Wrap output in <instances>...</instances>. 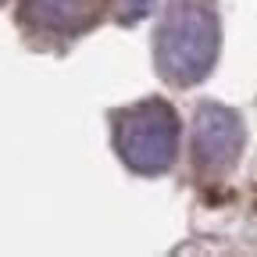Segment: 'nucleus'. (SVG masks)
Returning <instances> with one entry per match:
<instances>
[{"label": "nucleus", "mask_w": 257, "mask_h": 257, "mask_svg": "<svg viewBox=\"0 0 257 257\" xmlns=\"http://www.w3.org/2000/svg\"><path fill=\"white\" fill-rule=\"evenodd\" d=\"M179 143V121L161 100H143L114 118V147L133 172L157 175L172 165Z\"/></svg>", "instance_id": "2"}, {"label": "nucleus", "mask_w": 257, "mask_h": 257, "mask_svg": "<svg viewBox=\"0 0 257 257\" xmlns=\"http://www.w3.org/2000/svg\"><path fill=\"white\" fill-rule=\"evenodd\" d=\"M218 57V18L207 0H179L157 32V64L172 82H197Z\"/></svg>", "instance_id": "1"}, {"label": "nucleus", "mask_w": 257, "mask_h": 257, "mask_svg": "<svg viewBox=\"0 0 257 257\" xmlns=\"http://www.w3.org/2000/svg\"><path fill=\"white\" fill-rule=\"evenodd\" d=\"M93 11H96V0H25V18L57 32L86 25Z\"/></svg>", "instance_id": "4"}, {"label": "nucleus", "mask_w": 257, "mask_h": 257, "mask_svg": "<svg viewBox=\"0 0 257 257\" xmlns=\"http://www.w3.org/2000/svg\"><path fill=\"white\" fill-rule=\"evenodd\" d=\"M150 8V0H121V15H143Z\"/></svg>", "instance_id": "5"}, {"label": "nucleus", "mask_w": 257, "mask_h": 257, "mask_svg": "<svg viewBox=\"0 0 257 257\" xmlns=\"http://www.w3.org/2000/svg\"><path fill=\"white\" fill-rule=\"evenodd\" d=\"M243 147V128L239 118L232 111H225L218 104H207L197 111V121H193V157H197L200 168H229L236 154Z\"/></svg>", "instance_id": "3"}]
</instances>
